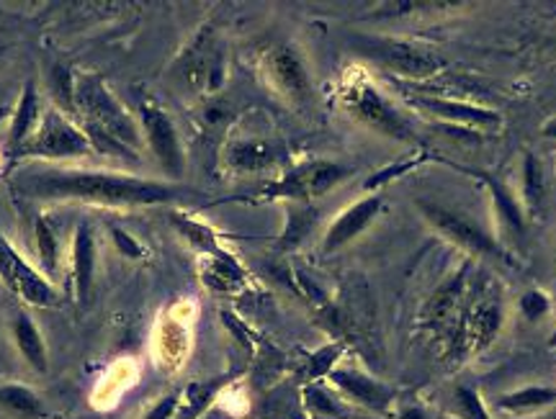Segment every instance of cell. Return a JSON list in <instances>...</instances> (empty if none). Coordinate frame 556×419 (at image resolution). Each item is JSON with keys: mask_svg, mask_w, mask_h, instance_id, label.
Returning <instances> with one entry per match:
<instances>
[{"mask_svg": "<svg viewBox=\"0 0 556 419\" xmlns=\"http://www.w3.org/2000/svg\"><path fill=\"white\" fill-rule=\"evenodd\" d=\"M11 188L34 201H88L101 206L173 204L191 191L165 180L124 176V173L65 170V167H21Z\"/></svg>", "mask_w": 556, "mask_h": 419, "instance_id": "cell-1", "label": "cell"}, {"mask_svg": "<svg viewBox=\"0 0 556 419\" xmlns=\"http://www.w3.org/2000/svg\"><path fill=\"white\" fill-rule=\"evenodd\" d=\"M464 291H467V270H462V274L448 278V281L433 293V299H430L426 309L428 325L441 327V325L454 322L456 306L464 299Z\"/></svg>", "mask_w": 556, "mask_h": 419, "instance_id": "cell-23", "label": "cell"}, {"mask_svg": "<svg viewBox=\"0 0 556 419\" xmlns=\"http://www.w3.org/2000/svg\"><path fill=\"white\" fill-rule=\"evenodd\" d=\"M75 116L86 122L90 142L96 135H101L103 144L122 152H131L139 142L135 118L127 114V109L111 96V90L96 75L75 78Z\"/></svg>", "mask_w": 556, "mask_h": 419, "instance_id": "cell-3", "label": "cell"}, {"mask_svg": "<svg viewBox=\"0 0 556 419\" xmlns=\"http://www.w3.org/2000/svg\"><path fill=\"white\" fill-rule=\"evenodd\" d=\"M397 419H426V415H422L420 407H413V404H409V407H402L397 411Z\"/></svg>", "mask_w": 556, "mask_h": 419, "instance_id": "cell-35", "label": "cell"}, {"mask_svg": "<svg viewBox=\"0 0 556 419\" xmlns=\"http://www.w3.org/2000/svg\"><path fill=\"white\" fill-rule=\"evenodd\" d=\"M361 54L377 62L387 73L407 80L433 78L443 69V58L433 49L402 39H366L361 41Z\"/></svg>", "mask_w": 556, "mask_h": 419, "instance_id": "cell-6", "label": "cell"}, {"mask_svg": "<svg viewBox=\"0 0 556 419\" xmlns=\"http://www.w3.org/2000/svg\"><path fill=\"white\" fill-rule=\"evenodd\" d=\"M263 69H266L270 86L289 101H304L309 96L307 65H304L302 54L294 47L281 45L270 49L266 62H263Z\"/></svg>", "mask_w": 556, "mask_h": 419, "instance_id": "cell-13", "label": "cell"}, {"mask_svg": "<svg viewBox=\"0 0 556 419\" xmlns=\"http://www.w3.org/2000/svg\"><path fill=\"white\" fill-rule=\"evenodd\" d=\"M454 415L458 419H492L490 409H486V404L482 402V394L471 386H456Z\"/></svg>", "mask_w": 556, "mask_h": 419, "instance_id": "cell-29", "label": "cell"}, {"mask_svg": "<svg viewBox=\"0 0 556 419\" xmlns=\"http://www.w3.org/2000/svg\"><path fill=\"white\" fill-rule=\"evenodd\" d=\"M180 404V389L170 391V394L160 396V399L152 404V407L144 411L142 419H173L176 417V409Z\"/></svg>", "mask_w": 556, "mask_h": 419, "instance_id": "cell-32", "label": "cell"}, {"mask_svg": "<svg viewBox=\"0 0 556 419\" xmlns=\"http://www.w3.org/2000/svg\"><path fill=\"white\" fill-rule=\"evenodd\" d=\"M191 351L189 332L180 325H168L163 332L157 334V363L165 366L168 371H178L186 363V355Z\"/></svg>", "mask_w": 556, "mask_h": 419, "instance_id": "cell-26", "label": "cell"}, {"mask_svg": "<svg viewBox=\"0 0 556 419\" xmlns=\"http://www.w3.org/2000/svg\"><path fill=\"white\" fill-rule=\"evenodd\" d=\"M41 116H45V114H39L37 86H34V80H29L24 86V93H21V101L16 106V116H13V122H11L9 147L13 152H18L21 147H24L34 137V131H37Z\"/></svg>", "mask_w": 556, "mask_h": 419, "instance_id": "cell-21", "label": "cell"}, {"mask_svg": "<svg viewBox=\"0 0 556 419\" xmlns=\"http://www.w3.org/2000/svg\"><path fill=\"white\" fill-rule=\"evenodd\" d=\"M541 135H544L546 139H552V142H556V116H552L548 122H544V127H541Z\"/></svg>", "mask_w": 556, "mask_h": 419, "instance_id": "cell-36", "label": "cell"}, {"mask_svg": "<svg viewBox=\"0 0 556 419\" xmlns=\"http://www.w3.org/2000/svg\"><path fill=\"white\" fill-rule=\"evenodd\" d=\"M302 404L307 409L309 419H348L351 409L343 396L332 394L330 389L319 386V383H304Z\"/></svg>", "mask_w": 556, "mask_h": 419, "instance_id": "cell-24", "label": "cell"}, {"mask_svg": "<svg viewBox=\"0 0 556 419\" xmlns=\"http://www.w3.org/2000/svg\"><path fill=\"white\" fill-rule=\"evenodd\" d=\"M407 103L413 109L420 111L435 122H441L446 129H467L469 135H495L503 129V116L495 109L477 106V103L456 101V98H443V96H428L417 93L407 96Z\"/></svg>", "mask_w": 556, "mask_h": 419, "instance_id": "cell-8", "label": "cell"}, {"mask_svg": "<svg viewBox=\"0 0 556 419\" xmlns=\"http://www.w3.org/2000/svg\"><path fill=\"white\" fill-rule=\"evenodd\" d=\"M34 244H37L41 274L52 281L60 268V242H58V232H54L50 221H47V216L41 214L37 216V221H34Z\"/></svg>", "mask_w": 556, "mask_h": 419, "instance_id": "cell-28", "label": "cell"}, {"mask_svg": "<svg viewBox=\"0 0 556 419\" xmlns=\"http://www.w3.org/2000/svg\"><path fill=\"white\" fill-rule=\"evenodd\" d=\"M422 219L435 229L443 240L454 242L456 247H462L464 253L475 257H490V261H510V253L505 250V244L497 240V234H490L486 229L477 225L475 219L454 208L433 204V201H417Z\"/></svg>", "mask_w": 556, "mask_h": 419, "instance_id": "cell-5", "label": "cell"}, {"mask_svg": "<svg viewBox=\"0 0 556 419\" xmlns=\"http://www.w3.org/2000/svg\"><path fill=\"white\" fill-rule=\"evenodd\" d=\"M381 206H384L381 195L371 193V195H364V199L356 201V204L348 206L345 212H340L336 216V221L328 227V232H325L323 253L328 255L338 253V250H343L345 244H351L356 237L364 234L366 229L377 221Z\"/></svg>", "mask_w": 556, "mask_h": 419, "instance_id": "cell-14", "label": "cell"}, {"mask_svg": "<svg viewBox=\"0 0 556 419\" xmlns=\"http://www.w3.org/2000/svg\"><path fill=\"white\" fill-rule=\"evenodd\" d=\"M90 137L86 129H80L67 114H62L60 109L47 111L41 116L37 131L26 142L16 155L21 157H45V160H62V157H83L88 155Z\"/></svg>", "mask_w": 556, "mask_h": 419, "instance_id": "cell-7", "label": "cell"}, {"mask_svg": "<svg viewBox=\"0 0 556 419\" xmlns=\"http://www.w3.org/2000/svg\"><path fill=\"white\" fill-rule=\"evenodd\" d=\"M475 176L482 178L486 191H490L492 212L497 216V234L503 240H523L528 216L523 204H520V195L510 186H505L503 180L490 176V173H475Z\"/></svg>", "mask_w": 556, "mask_h": 419, "instance_id": "cell-15", "label": "cell"}, {"mask_svg": "<svg viewBox=\"0 0 556 419\" xmlns=\"http://www.w3.org/2000/svg\"><path fill=\"white\" fill-rule=\"evenodd\" d=\"M139 118H142L144 137H148V144L152 155L163 167V173L168 178H180L186 170V157L184 147H180V137L176 131V124L170 122V116L165 114L163 109L155 106L152 101H144L139 106Z\"/></svg>", "mask_w": 556, "mask_h": 419, "instance_id": "cell-12", "label": "cell"}, {"mask_svg": "<svg viewBox=\"0 0 556 419\" xmlns=\"http://www.w3.org/2000/svg\"><path fill=\"white\" fill-rule=\"evenodd\" d=\"M96 281V240L88 225H80L73 234V285L75 299L86 304Z\"/></svg>", "mask_w": 556, "mask_h": 419, "instance_id": "cell-18", "label": "cell"}, {"mask_svg": "<svg viewBox=\"0 0 556 419\" xmlns=\"http://www.w3.org/2000/svg\"><path fill=\"white\" fill-rule=\"evenodd\" d=\"M351 176V170L332 160H307V163L294 165L289 173L270 180L263 186L255 199L250 201H289V204H309L312 199H319L332 191L338 183Z\"/></svg>", "mask_w": 556, "mask_h": 419, "instance_id": "cell-4", "label": "cell"}, {"mask_svg": "<svg viewBox=\"0 0 556 419\" xmlns=\"http://www.w3.org/2000/svg\"><path fill=\"white\" fill-rule=\"evenodd\" d=\"M312 221L315 219L309 216L307 204H294V208H291V216H289V229L283 232V244L291 247V244H296L299 240H302V237L309 232Z\"/></svg>", "mask_w": 556, "mask_h": 419, "instance_id": "cell-31", "label": "cell"}, {"mask_svg": "<svg viewBox=\"0 0 556 419\" xmlns=\"http://www.w3.org/2000/svg\"><path fill=\"white\" fill-rule=\"evenodd\" d=\"M13 342H16L21 358H24L37 373L50 371V353H47V342L41 338L39 327L26 312H18L11 325Z\"/></svg>", "mask_w": 556, "mask_h": 419, "instance_id": "cell-20", "label": "cell"}, {"mask_svg": "<svg viewBox=\"0 0 556 419\" xmlns=\"http://www.w3.org/2000/svg\"><path fill=\"white\" fill-rule=\"evenodd\" d=\"M544 199H546V180L541 163L531 152H526L523 163H520V204L526 208L528 219H539V214L544 212Z\"/></svg>", "mask_w": 556, "mask_h": 419, "instance_id": "cell-22", "label": "cell"}, {"mask_svg": "<svg viewBox=\"0 0 556 419\" xmlns=\"http://www.w3.org/2000/svg\"><path fill=\"white\" fill-rule=\"evenodd\" d=\"M0 281L31 306L50 309V306L60 304V296L50 278L39 274L31 263H26L3 234H0Z\"/></svg>", "mask_w": 556, "mask_h": 419, "instance_id": "cell-9", "label": "cell"}, {"mask_svg": "<svg viewBox=\"0 0 556 419\" xmlns=\"http://www.w3.org/2000/svg\"><path fill=\"white\" fill-rule=\"evenodd\" d=\"M548 347H554V351H556V327H554L552 338H548Z\"/></svg>", "mask_w": 556, "mask_h": 419, "instance_id": "cell-37", "label": "cell"}, {"mask_svg": "<svg viewBox=\"0 0 556 419\" xmlns=\"http://www.w3.org/2000/svg\"><path fill=\"white\" fill-rule=\"evenodd\" d=\"M204 281L206 285H212L214 291L232 293L245 285V276H242V270L238 268V263H235L232 257L222 253V255H208Z\"/></svg>", "mask_w": 556, "mask_h": 419, "instance_id": "cell-27", "label": "cell"}, {"mask_svg": "<svg viewBox=\"0 0 556 419\" xmlns=\"http://www.w3.org/2000/svg\"><path fill=\"white\" fill-rule=\"evenodd\" d=\"M328 381L345 402L356 404V407H364L381 417L392 415L397 391L389 386V383L374 379V376H368L366 371H361V368L336 366L330 371Z\"/></svg>", "mask_w": 556, "mask_h": 419, "instance_id": "cell-11", "label": "cell"}, {"mask_svg": "<svg viewBox=\"0 0 556 419\" xmlns=\"http://www.w3.org/2000/svg\"><path fill=\"white\" fill-rule=\"evenodd\" d=\"M422 160H426V155H420V157H415V160H407V163H402V165H397V167H389V170L379 173V176H374L371 180H368L366 188H379L381 183H387V180H392V178H400L402 173L413 170V167H417V165L422 163Z\"/></svg>", "mask_w": 556, "mask_h": 419, "instance_id": "cell-34", "label": "cell"}, {"mask_svg": "<svg viewBox=\"0 0 556 419\" xmlns=\"http://www.w3.org/2000/svg\"><path fill=\"white\" fill-rule=\"evenodd\" d=\"M111 240H114L116 250H119V253H122L124 257H129V261H139V257L148 255V253H144L142 244H139V242L135 240V237L127 234V232H124V229H119V227H111Z\"/></svg>", "mask_w": 556, "mask_h": 419, "instance_id": "cell-33", "label": "cell"}, {"mask_svg": "<svg viewBox=\"0 0 556 419\" xmlns=\"http://www.w3.org/2000/svg\"><path fill=\"white\" fill-rule=\"evenodd\" d=\"M518 309L528 322H539L544 319L548 312H552V296L541 289H528L523 296L518 299Z\"/></svg>", "mask_w": 556, "mask_h": 419, "instance_id": "cell-30", "label": "cell"}, {"mask_svg": "<svg viewBox=\"0 0 556 419\" xmlns=\"http://www.w3.org/2000/svg\"><path fill=\"white\" fill-rule=\"evenodd\" d=\"M0 409L21 419H39L45 415V402L24 383H0Z\"/></svg>", "mask_w": 556, "mask_h": 419, "instance_id": "cell-25", "label": "cell"}, {"mask_svg": "<svg viewBox=\"0 0 556 419\" xmlns=\"http://www.w3.org/2000/svg\"><path fill=\"white\" fill-rule=\"evenodd\" d=\"M235 379H238V373H227L212 381H193L186 389H180V404L173 419H201L214 407L222 391L232 386Z\"/></svg>", "mask_w": 556, "mask_h": 419, "instance_id": "cell-19", "label": "cell"}, {"mask_svg": "<svg viewBox=\"0 0 556 419\" xmlns=\"http://www.w3.org/2000/svg\"><path fill=\"white\" fill-rule=\"evenodd\" d=\"M505 312L500 299L495 296H482L469 306L467 312H462L458 325L454 330V347L456 355H479L482 351L495 342V338L503 330Z\"/></svg>", "mask_w": 556, "mask_h": 419, "instance_id": "cell-10", "label": "cell"}, {"mask_svg": "<svg viewBox=\"0 0 556 419\" xmlns=\"http://www.w3.org/2000/svg\"><path fill=\"white\" fill-rule=\"evenodd\" d=\"M556 407V383H531V386L507 391L495 399L500 415L528 417Z\"/></svg>", "mask_w": 556, "mask_h": 419, "instance_id": "cell-17", "label": "cell"}, {"mask_svg": "<svg viewBox=\"0 0 556 419\" xmlns=\"http://www.w3.org/2000/svg\"><path fill=\"white\" fill-rule=\"evenodd\" d=\"M338 103L348 116L356 118L366 129L397 142H417L413 122L389 101L384 90L361 67H348L338 86Z\"/></svg>", "mask_w": 556, "mask_h": 419, "instance_id": "cell-2", "label": "cell"}, {"mask_svg": "<svg viewBox=\"0 0 556 419\" xmlns=\"http://www.w3.org/2000/svg\"><path fill=\"white\" fill-rule=\"evenodd\" d=\"M225 160L238 173H266L281 160V150L270 139H235Z\"/></svg>", "mask_w": 556, "mask_h": 419, "instance_id": "cell-16", "label": "cell"}]
</instances>
